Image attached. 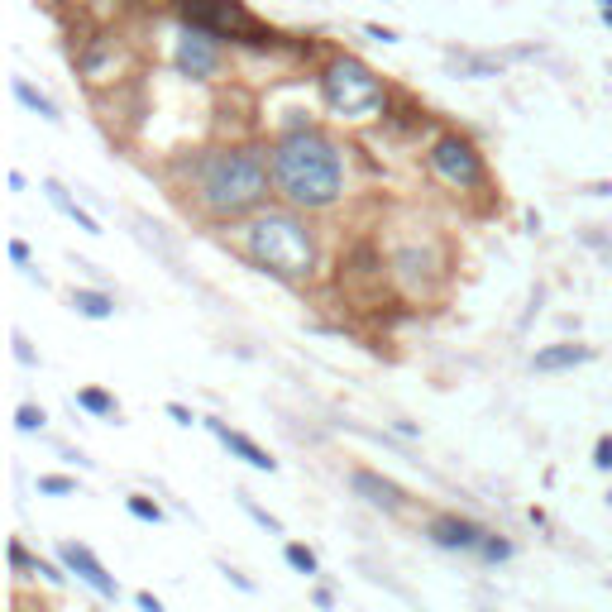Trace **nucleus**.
Listing matches in <instances>:
<instances>
[{
  "instance_id": "nucleus-1",
  "label": "nucleus",
  "mask_w": 612,
  "mask_h": 612,
  "mask_svg": "<svg viewBox=\"0 0 612 612\" xmlns=\"http://www.w3.org/2000/svg\"><path fill=\"white\" fill-rule=\"evenodd\" d=\"M273 187V149L259 144H220L201 149L192 163V201L206 220H240L259 211Z\"/></svg>"
},
{
  "instance_id": "nucleus-2",
  "label": "nucleus",
  "mask_w": 612,
  "mask_h": 612,
  "mask_svg": "<svg viewBox=\"0 0 612 612\" xmlns=\"http://www.w3.org/2000/svg\"><path fill=\"white\" fill-rule=\"evenodd\" d=\"M273 187L297 211H326L345 197V153L316 125H297L273 144Z\"/></svg>"
},
{
  "instance_id": "nucleus-3",
  "label": "nucleus",
  "mask_w": 612,
  "mask_h": 612,
  "mask_svg": "<svg viewBox=\"0 0 612 612\" xmlns=\"http://www.w3.org/2000/svg\"><path fill=\"white\" fill-rule=\"evenodd\" d=\"M244 254L259 273L278 278V283H311V273H316V230L297 216V206L259 211L244 225Z\"/></svg>"
},
{
  "instance_id": "nucleus-4",
  "label": "nucleus",
  "mask_w": 612,
  "mask_h": 612,
  "mask_svg": "<svg viewBox=\"0 0 612 612\" xmlns=\"http://www.w3.org/2000/svg\"><path fill=\"white\" fill-rule=\"evenodd\" d=\"M316 91H321L326 110H335L340 120H369V115H378V110L388 106V96H393V91L383 87V77H378L364 58H354V53H335V58L316 72Z\"/></svg>"
},
{
  "instance_id": "nucleus-5",
  "label": "nucleus",
  "mask_w": 612,
  "mask_h": 612,
  "mask_svg": "<svg viewBox=\"0 0 612 612\" xmlns=\"http://www.w3.org/2000/svg\"><path fill=\"white\" fill-rule=\"evenodd\" d=\"M177 5V20L182 24H197V29H211L216 39H230V44H244V48H278L283 34L259 24L244 0H173Z\"/></svg>"
},
{
  "instance_id": "nucleus-6",
  "label": "nucleus",
  "mask_w": 612,
  "mask_h": 612,
  "mask_svg": "<svg viewBox=\"0 0 612 612\" xmlns=\"http://www.w3.org/2000/svg\"><path fill=\"white\" fill-rule=\"evenodd\" d=\"M426 168L450 192H479L483 182H488V163H483L479 144L464 139V134H436L431 149H426Z\"/></svg>"
},
{
  "instance_id": "nucleus-7",
  "label": "nucleus",
  "mask_w": 612,
  "mask_h": 612,
  "mask_svg": "<svg viewBox=\"0 0 612 612\" xmlns=\"http://www.w3.org/2000/svg\"><path fill=\"white\" fill-rule=\"evenodd\" d=\"M220 44L211 29H197V24H182L177 34V48H173V67L187 77V82H211L220 72Z\"/></svg>"
},
{
  "instance_id": "nucleus-8",
  "label": "nucleus",
  "mask_w": 612,
  "mask_h": 612,
  "mask_svg": "<svg viewBox=\"0 0 612 612\" xmlns=\"http://www.w3.org/2000/svg\"><path fill=\"white\" fill-rule=\"evenodd\" d=\"M58 560H63V569L77 579V584H87L96 598H106V603H115L120 598V579L110 574L101 560H96V550L82 546V541H63L58 546Z\"/></svg>"
},
{
  "instance_id": "nucleus-9",
  "label": "nucleus",
  "mask_w": 612,
  "mask_h": 612,
  "mask_svg": "<svg viewBox=\"0 0 612 612\" xmlns=\"http://www.w3.org/2000/svg\"><path fill=\"white\" fill-rule=\"evenodd\" d=\"M483 536L488 531L479 522H469V517H459V512H440V517L426 522V541L436 550H455V555H479Z\"/></svg>"
},
{
  "instance_id": "nucleus-10",
  "label": "nucleus",
  "mask_w": 612,
  "mask_h": 612,
  "mask_svg": "<svg viewBox=\"0 0 612 612\" xmlns=\"http://www.w3.org/2000/svg\"><path fill=\"white\" fill-rule=\"evenodd\" d=\"M350 488H354V498H364L369 507L388 512V517L407 507V493H402V483L383 479L378 469H354V474H350Z\"/></svg>"
},
{
  "instance_id": "nucleus-11",
  "label": "nucleus",
  "mask_w": 612,
  "mask_h": 612,
  "mask_svg": "<svg viewBox=\"0 0 612 612\" xmlns=\"http://www.w3.org/2000/svg\"><path fill=\"white\" fill-rule=\"evenodd\" d=\"M206 426H211L220 445H225V450H230V455H235V459H244L249 469H259V474H278V459L268 455V450H263L259 440H249V436H244V431H230L225 421H206Z\"/></svg>"
},
{
  "instance_id": "nucleus-12",
  "label": "nucleus",
  "mask_w": 612,
  "mask_h": 612,
  "mask_svg": "<svg viewBox=\"0 0 612 612\" xmlns=\"http://www.w3.org/2000/svg\"><path fill=\"white\" fill-rule=\"evenodd\" d=\"M431 273H436L431 254H421V249H397V254H393V278L407 287L412 297H421V292H426Z\"/></svg>"
},
{
  "instance_id": "nucleus-13",
  "label": "nucleus",
  "mask_w": 612,
  "mask_h": 612,
  "mask_svg": "<svg viewBox=\"0 0 612 612\" xmlns=\"http://www.w3.org/2000/svg\"><path fill=\"white\" fill-rule=\"evenodd\" d=\"M589 359H593L589 345H579V340H560V345H546V350H536L531 369H536V373H565V369H579V364H589Z\"/></svg>"
},
{
  "instance_id": "nucleus-14",
  "label": "nucleus",
  "mask_w": 612,
  "mask_h": 612,
  "mask_svg": "<svg viewBox=\"0 0 612 612\" xmlns=\"http://www.w3.org/2000/svg\"><path fill=\"white\" fill-rule=\"evenodd\" d=\"M10 91H15V101H20L24 110H34V115H39V120H48V125H58V120H63V110H58V101H53V96H44V91L34 87V82H24V77H15V82H10Z\"/></svg>"
},
{
  "instance_id": "nucleus-15",
  "label": "nucleus",
  "mask_w": 612,
  "mask_h": 612,
  "mask_svg": "<svg viewBox=\"0 0 612 612\" xmlns=\"http://www.w3.org/2000/svg\"><path fill=\"white\" fill-rule=\"evenodd\" d=\"M72 311L87 321H110L115 316V297L101 287H72Z\"/></svg>"
},
{
  "instance_id": "nucleus-16",
  "label": "nucleus",
  "mask_w": 612,
  "mask_h": 612,
  "mask_svg": "<svg viewBox=\"0 0 612 612\" xmlns=\"http://www.w3.org/2000/svg\"><path fill=\"white\" fill-rule=\"evenodd\" d=\"M445 63H450V72H459V77H503V58H483V53H445Z\"/></svg>"
},
{
  "instance_id": "nucleus-17",
  "label": "nucleus",
  "mask_w": 612,
  "mask_h": 612,
  "mask_svg": "<svg viewBox=\"0 0 612 612\" xmlns=\"http://www.w3.org/2000/svg\"><path fill=\"white\" fill-rule=\"evenodd\" d=\"M77 407L91 416H101V421H115V416H120V402H115L106 388H77Z\"/></svg>"
},
{
  "instance_id": "nucleus-18",
  "label": "nucleus",
  "mask_w": 612,
  "mask_h": 612,
  "mask_svg": "<svg viewBox=\"0 0 612 612\" xmlns=\"http://www.w3.org/2000/svg\"><path fill=\"white\" fill-rule=\"evenodd\" d=\"M283 560L297 569V574H306V579H316V574H321V560H316V550L302 546V541H287V546H283Z\"/></svg>"
},
{
  "instance_id": "nucleus-19",
  "label": "nucleus",
  "mask_w": 612,
  "mask_h": 612,
  "mask_svg": "<svg viewBox=\"0 0 612 612\" xmlns=\"http://www.w3.org/2000/svg\"><path fill=\"white\" fill-rule=\"evenodd\" d=\"M44 421H48V412L44 407H34V402H20V407H15V431H24V436L44 431Z\"/></svg>"
},
{
  "instance_id": "nucleus-20",
  "label": "nucleus",
  "mask_w": 612,
  "mask_h": 612,
  "mask_svg": "<svg viewBox=\"0 0 612 612\" xmlns=\"http://www.w3.org/2000/svg\"><path fill=\"white\" fill-rule=\"evenodd\" d=\"M125 507H130V517H139V522L163 526V507L153 503V498H144V493H130V498H125Z\"/></svg>"
},
{
  "instance_id": "nucleus-21",
  "label": "nucleus",
  "mask_w": 612,
  "mask_h": 612,
  "mask_svg": "<svg viewBox=\"0 0 612 612\" xmlns=\"http://www.w3.org/2000/svg\"><path fill=\"white\" fill-rule=\"evenodd\" d=\"M479 560H488V565H503V560H512V541H503V536H483V546H479Z\"/></svg>"
},
{
  "instance_id": "nucleus-22",
  "label": "nucleus",
  "mask_w": 612,
  "mask_h": 612,
  "mask_svg": "<svg viewBox=\"0 0 612 612\" xmlns=\"http://www.w3.org/2000/svg\"><path fill=\"white\" fill-rule=\"evenodd\" d=\"M240 507H244V512H249V517H254V522L263 526V531H268V536H283V522H278V517H273V512H263V507L254 503V498H249V493H240Z\"/></svg>"
},
{
  "instance_id": "nucleus-23",
  "label": "nucleus",
  "mask_w": 612,
  "mask_h": 612,
  "mask_svg": "<svg viewBox=\"0 0 612 612\" xmlns=\"http://www.w3.org/2000/svg\"><path fill=\"white\" fill-rule=\"evenodd\" d=\"M39 493H48V498H72L77 479H67V474H39Z\"/></svg>"
},
{
  "instance_id": "nucleus-24",
  "label": "nucleus",
  "mask_w": 612,
  "mask_h": 612,
  "mask_svg": "<svg viewBox=\"0 0 612 612\" xmlns=\"http://www.w3.org/2000/svg\"><path fill=\"white\" fill-rule=\"evenodd\" d=\"M593 469H598V474H612V436L593 440Z\"/></svg>"
},
{
  "instance_id": "nucleus-25",
  "label": "nucleus",
  "mask_w": 612,
  "mask_h": 612,
  "mask_svg": "<svg viewBox=\"0 0 612 612\" xmlns=\"http://www.w3.org/2000/svg\"><path fill=\"white\" fill-rule=\"evenodd\" d=\"M10 345H15V359H20L24 369H34V364H39V354L29 350V345H24V335H10Z\"/></svg>"
},
{
  "instance_id": "nucleus-26",
  "label": "nucleus",
  "mask_w": 612,
  "mask_h": 612,
  "mask_svg": "<svg viewBox=\"0 0 612 612\" xmlns=\"http://www.w3.org/2000/svg\"><path fill=\"white\" fill-rule=\"evenodd\" d=\"M364 34L378 39V44H397V29H388V24H364Z\"/></svg>"
},
{
  "instance_id": "nucleus-27",
  "label": "nucleus",
  "mask_w": 612,
  "mask_h": 612,
  "mask_svg": "<svg viewBox=\"0 0 612 612\" xmlns=\"http://www.w3.org/2000/svg\"><path fill=\"white\" fill-rule=\"evenodd\" d=\"M10 263L29 273V244H24V240H10Z\"/></svg>"
},
{
  "instance_id": "nucleus-28",
  "label": "nucleus",
  "mask_w": 612,
  "mask_h": 612,
  "mask_svg": "<svg viewBox=\"0 0 612 612\" xmlns=\"http://www.w3.org/2000/svg\"><path fill=\"white\" fill-rule=\"evenodd\" d=\"M168 416H173L177 426H197V416H192V407H182V402H168Z\"/></svg>"
},
{
  "instance_id": "nucleus-29",
  "label": "nucleus",
  "mask_w": 612,
  "mask_h": 612,
  "mask_svg": "<svg viewBox=\"0 0 612 612\" xmlns=\"http://www.w3.org/2000/svg\"><path fill=\"white\" fill-rule=\"evenodd\" d=\"M220 574H225V579H230V584H235V589H244V593H254V579H244L240 569H230V565H220Z\"/></svg>"
},
{
  "instance_id": "nucleus-30",
  "label": "nucleus",
  "mask_w": 612,
  "mask_h": 612,
  "mask_svg": "<svg viewBox=\"0 0 612 612\" xmlns=\"http://www.w3.org/2000/svg\"><path fill=\"white\" fill-rule=\"evenodd\" d=\"M10 565H15V569H29V565H34V560H29V550H24L20 541H10Z\"/></svg>"
},
{
  "instance_id": "nucleus-31",
  "label": "nucleus",
  "mask_w": 612,
  "mask_h": 612,
  "mask_svg": "<svg viewBox=\"0 0 612 612\" xmlns=\"http://www.w3.org/2000/svg\"><path fill=\"white\" fill-rule=\"evenodd\" d=\"M311 603H316V608H335V593H330V589H316V593H311Z\"/></svg>"
},
{
  "instance_id": "nucleus-32",
  "label": "nucleus",
  "mask_w": 612,
  "mask_h": 612,
  "mask_svg": "<svg viewBox=\"0 0 612 612\" xmlns=\"http://www.w3.org/2000/svg\"><path fill=\"white\" fill-rule=\"evenodd\" d=\"M134 603H139V608H144V612H163V603H158V598H153V593H139V598H134Z\"/></svg>"
},
{
  "instance_id": "nucleus-33",
  "label": "nucleus",
  "mask_w": 612,
  "mask_h": 612,
  "mask_svg": "<svg viewBox=\"0 0 612 612\" xmlns=\"http://www.w3.org/2000/svg\"><path fill=\"white\" fill-rule=\"evenodd\" d=\"M598 20L612 29V0H598Z\"/></svg>"
},
{
  "instance_id": "nucleus-34",
  "label": "nucleus",
  "mask_w": 612,
  "mask_h": 612,
  "mask_svg": "<svg viewBox=\"0 0 612 612\" xmlns=\"http://www.w3.org/2000/svg\"><path fill=\"white\" fill-rule=\"evenodd\" d=\"M589 244H593V249H603V254H608V263H612V244H608V240H598V235H589Z\"/></svg>"
},
{
  "instance_id": "nucleus-35",
  "label": "nucleus",
  "mask_w": 612,
  "mask_h": 612,
  "mask_svg": "<svg viewBox=\"0 0 612 612\" xmlns=\"http://www.w3.org/2000/svg\"><path fill=\"white\" fill-rule=\"evenodd\" d=\"M115 5H144V0H115Z\"/></svg>"
},
{
  "instance_id": "nucleus-36",
  "label": "nucleus",
  "mask_w": 612,
  "mask_h": 612,
  "mask_svg": "<svg viewBox=\"0 0 612 612\" xmlns=\"http://www.w3.org/2000/svg\"><path fill=\"white\" fill-rule=\"evenodd\" d=\"M608 507H612V493H608Z\"/></svg>"
}]
</instances>
